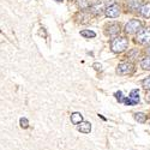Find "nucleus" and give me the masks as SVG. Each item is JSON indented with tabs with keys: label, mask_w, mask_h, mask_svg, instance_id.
I'll return each instance as SVG.
<instances>
[{
	"label": "nucleus",
	"mask_w": 150,
	"mask_h": 150,
	"mask_svg": "<svg viewBox=\"0 0 150 150\" xmlns=\"http://www.w3.org/2000/svg\"><path fill=\"white\" fill-rule=\"evenodd\" d=\"M127 46H129V39H126L125 36L115 37V39L112 41V43H110V48H112V51H113L114 53L124 52L125 49L127 48Z\"/></svg>",
	"instance_id": "nucleus-1"
},
{
	"label": "nucleus",
	"mask_w": 150,
	"mask_h": 150,
	"mask_svg": "<svg viewBox=\"0 0 150 150\" xmlns=\"http://www.w3.org/2000/svg\"><path fill=\"white\" fill-rule=\"evenodd\" d=\"M142 28V22L138 19H131L129 23H126L125 25V33L126 34H136L138 33Z\"/></svg>",
	"instance_id": "nucleus-2"
},
{
	"label": "nucleus",
	"mask_w": 150,
	"mask_h": 150,
	"mask_svg": "<svg viewBox=\"0 0 150 150\" xmlns=\"http://www.w3.org/2000/svg\"><path fill=\"white\" fill-rule=\"evenodd\" d=\"M136 41L141 45H148L150 42V28H144L141 29L137 34Z\"/></svg>",
	"instance_id": "nucleus-3"
},
{
	"label": "nucleus",
	"mask_w": 150,
	"mask_h": 150,
	"mask_svg": "<svg viewBox=\"0 0 150 150\" xmlns=\"http://www.w3.org/2000/svg\"><path fill=\"white\" fill-rule=\"evenodd\" d=\"M134 71V66L132 62H121L118 65L117 72L121 76H126V74H132Z\"/></svg>",
	"instance_id": "nucleus-4"
},
{
	"label": "nucleus",
	"mask_w": 150,
	"mask_h": 150,
	"mask_svg": "<svg viewBox=\"0 0 150 150\" xmlns=\"http://www.w3.org/2000/svg\"><path fill=\"white\" fill-rule=\"evenodd\" d=\"M105 12H106V16H107V17H109V18H115V17H118V16L120 15V7H119V5H118L117 3H113V4L109 5V6L105 10Z\"/></svg>",
	"instance_id": "nucleus-5"
},
{
	"label": "nucleus",
	"mask_w": 150,
	"mask_h": 150,
	"mask_svg": "<svg viewBox=\"0 0 150 150\" xmlns=\"http://www.w3.org/2000/svg\"><path fill=\"white\" fill-rule=\"evenodd\" d=\"M120 33V24L117 22H112L106 25V35L108 36H117Z\"/></svg>",
	"instance_id": "nucleus-6"
},
{
	"label": "nucleus",
	"mask_w": 150,
	"mask_h": 150,
	"mask_svg": "<svg viewBox=\"0 0 150 150\" xmlns=\"http://www.w3.org/2000/svg\"><path fill=\"white\" fill-rule=\"evenodd\" d=\"M77 130L79 132H82V133H85V134L86 133H90V131H91V124L88 122V121H82V122L78 124Z\"/></svg>",
	"instance_id": "nucleus-7"
},
{
	"label": "nucleus",
	"mask_w": 150,
	"mask_h": 150,
	"mask_svg": "<svg viewBox=\"0 0 150 150\" xmlns=\"http://www.w3.org/2000/svg\"><path fill=\"white\" fill-rule=\"evenodd\" d=\"M90 10V12L93 15H95V16H98V15H102L103 13V11H105V7H103V5L102 4H96V5H93V6H90L89 7Z\"/></svg>",
	"instance_id": "nucleus-8"
},
{
	"label": "nucleus",
	"mask_w": 150,
	"mask_h": 150,
	"mask_svg": "<svg viewBox=\"0 0 150 150\" xmlns=\"http://www.w3.org/2000/svg\"><path fill=\"white\" fill-rule=\"evenodd\" d=\"M127 6H129L130 11L139 10L142 6V0H127Z\"/></svg>",
	"instance_id": "nucleus-9"
},
{
	"label": "nucleus",
	"mask_w": 150,
	"mask_h": 150,
	"mask_svg": "<svg viewBox=\"0 0 150 150\" xmlns=\"http://www.w3.org/2000/svg\"><path fill=\"white\" fill-rule=\"evenodd\" d=\"M139 13L144 18H150V4H144L139 8Z\"/></svg>",
	"instance_id": "nucleus-10"
},
{
	"label": "nucleus",
	"mask_w": 150,
	"mask_h": 150,
	"mask_svg": "<svg viewBox=\"0 0 150 150\" xmlns=\"http://www.w3.org/2000/svg\"><path fill=\"white\" fill-rule=\"evenodd\" d=\"M83 121V117H82V114L81 113H73V114H71V122L73 124V125H78L79 122H82Z\"/></svg>",
	"instance_id": "nucleus-11"
},
{
	"label": "nucleus",
	"mask_w": 150,
	"mask_h": 150,
	"mask_svg": "<svg viewBox=\"0 0 150 150\" xmlns=\"http://www.w3.org/2000/svg\"><path fill=\"white\" fill-rule=\"evenodd\" d=\"M134 119L139 124H144L146 121V115L144 113H134Z\"/></svg>",
	"instance_id": "nucleus-12"
},
{
	"label": "nucleus",
	"mask_w": 150,
	"mask_h": 150,
	"mask_svg": "<svg viewBox=\"0 0 150 150\" xmlns=\"http://www.w3.org/2000/svg\"><path fill=\"white\" fill-rule=\"evenodd\" d=\"M129 97L132 98L133 101H136V102H139V91H138V89H133L130 93V96Z\"/></svg>",
	"instance_id": "nucleus-13"
},
{
	"label": "nucleus",
	"mask_w": 150,
	"mask_h": 150,
	"mask_svg": "<svg viewBox=\"0 0 150 150\" xmlns=\"http://www.w3.org/2000/svg\"><path fill=\"white\" fill-rule=\"evenodd\" d=\"M141 66L143 70H150V57H146L141 61Z\"/></svg>",
	"instance_id": "nucleus-14"
},
{
	"label": "nucleus",
	"mask_w": 150,
	"mask_h": 150,
	"mask_svg": "<svg viewBox=\"0 0 150 150\" xmlns=\"http://www.w3.org/2000/svg\"><path fill=\"white\" fill-rule=\"evenodd\" d=\"M81 35L83 37H85V39H90V37H95L96 36V34L93 30H82L81 31Z\"/></svg>",
	"instance_id": "nucleus-15"
},
{
	"label": "nucleus",
	"mask_w": 150,
	"mask_h": 150,
	"mask_svg": "<svg viewBox=\"0 0 150 150\" xmlns=\"http://www.w3.org/2000/svg\"><path fill=\"white\" fill-rule=\"evenodd\" d=\"M77 4L79 5L81 8L85 10V8H89L90 4H89V0H77Z\"/></svg>",
	"instance_id": "nucleus-16"
},
{
	"label": "nucleus",
	"mask_w": 150,
	"mask_h": 150,
	"mask_svg": "<svg viewBox=\"0 0 150 150\" xmlns=\"http://www.w3.org/2000/svg\"><path fill=\"white\" fill-rule=\"evenodd\" d=\"M142 85H143V88L145 90H150V76H148L145 79H143Z\"/></svg>",
	"instance_id": "nucleus-17"
},
{
	"label": "nucleus",
	"mask_w": 150,
	"mask_h": 150,
	"mask_svg": "<svg viewBox=\"0 0 150 150\" xmlns=\"http://www.w3.org/2000/svg\"><path fill=\"white\" fill-rule=\"evenodd\" d=\"M122 102H124L125 105H127V106H134V105H137V103H138V102L133 101V100H132V98H130V97L124 98V100H122Z\"/></svg>",
	"instance_id": "nucleus-18"
},
{
	"label": "nucleus",
	"mask_w": 150,
	"mask_h": 150,
	"mask_svg": "<svg viewBox=\"0 0 150 150\" xmlns=\"http://www.w3.org/2000/svg\"><path fill=\"white\" fill-rule=\"evenodd\" d=\"M19 124H21V127H23V129H27L29 126V121L27 118H21Z\"/></svg>",
	"instance_id": "nucleus-19"
},
{
	"label": "nucleus",
	"mask_w": 150,
	"mask_h": 150,
	"mask_svg": "<svg viewBox=\"0 0 150 150\" xmlns=\"http://www.w3.org/2000/svg\"><path fill=\"white\" fill-rule=\"evenodd\" d=\"M115 97H117V100H119L120 102H122V93L121 91H118V93H115Z\"/></svg>",
	"instance_id": "nucleus-20"
},
{
	"label": "nucleus",
	"mask_w": 150,
	"mask_h": 150,
	"mask_svg": "<svg viewBox=\"0 0 150 150\" xmlns=\"http://www.w3.org/2000/svg\"><path fill=\"white\" fill-rule=\"evenodd\" d=\"M146 101H148V102H150V91L146 94Z\"/></svg>",
	"instance_id": "nucleus-21"
},
{
	"label": "nucleus",
	"mask_w": 150,
	"mask_h": 150,
	"mask_svg": "<svg viewBox=\"0 0 150 150\" xmlns=\"http://www.w3.org/2000/svg\"><path fill=\"white\" fill-rule=\"evenodd\" d=\"M94 67H95L96 70H98V69H101V65H98V64H95V65H94Z\"/></svg>",
	"instance_id": "nucleus-22"
},
{
	"label": "nucleus",
	"mask_w": 150,
	"mask_h": 150,
	"mask_svg": "<svg viewBox=\"0 0 150 150\" xmlns=\"http://www.w3.org/2000/svg\"><path fill=\"white\" fill-rule=\"evenodd\" d=\"M146 51H148V54H150V46L148 47V49H146Z\"/></svg>",
	"instance_id": "nucleus-23"
}]
</instances>
